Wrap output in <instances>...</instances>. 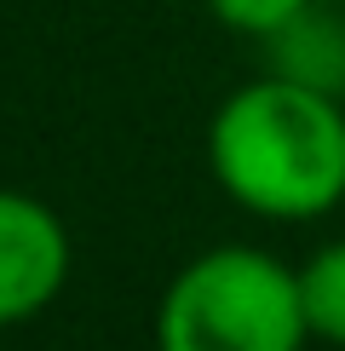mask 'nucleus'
I'll return each mask as SVG.
<instances>
[{
	"label": "nucleus",
	"instance_id": "f257e3e1",
	"mask_svg": "<svg viewBox=\"0 0 345 351\" xmlns=\"http://www.w3.org/2000/svg\"><path fill=\"white\" fill-rule=\"evenodd\" d=\"M213 184L242 213L311 225L345 202V104L288 75H259L207 121Z\"/></svg>",
	"mask_w": 345,
	"mask_h": 351
},
{
	"label": "nucleus",
	"instance_id": "f03ea898",
	"mask_svg": "<svg viewBox=\"0 0 345 351\" xmlns=\"http://www.w3.org/2000/svg\"><path fill=\"white\" fill-rule=\"evenodd\" d=\"M299 271L248 242L207 247L162 288L155 351H305Z\"/></svg>",
	"mask_w": 345,
	"mask_h": 351
},
{
	"label": "nucleus",
	"instance_id": "7ed1b4c3",
	"mask_svg": "<svg viewBox=\"0 0 345 351\" xmlns=\"http://www.w3.org/2000/svg\"><path fill=\"white\" fill-rule=\"evenodd\" d=\"M75 247L52 202L0 184V334L35 323L64 294Z\"/></svg>",
	"mask_w": 345,
	"mask_h": 351
},
{
	"label": "nucleus",
	"instance_id": "20e7f679",
	"mask_svg": "<svg viewBox=\"0 0 345 351\" xmlns=\"http://www.w3.org/2000/svg\"><path fill=\"white\" fill-rule=\"evenodd\" d=\"M270 75H288L299 86H316V93H345V23L322 18V12H305L270 35Z\"/></svg>",
	"mask_w": 345,
	"mask_h": 351
},
{
	"label": "nucleus",
	"instance_id": "39448f33",
	"mask_svg": "<svg viewBox=\"0 0 345 351\" xmlns=\"http://www.w3.org/2000/svg\"><path fill=\"white\" fill-rule=\"evenodd\" d=\"M299 305L305 328L322 346H345V242H328L299 265Z\"/></svg>",
	"mask_w": 345,
	"mask_h": 351
},
{
	"label": "nucleus",
	"instance_id": "423d86ee",
	"mask_svg": "<svg viewBox=\"0 0 345 351\" xmlns=\"http://www.w3.org/2000/svg\"><path fill=\"white\" fill-rule=\"evenodd\" d=\"M207 12H213L225 29H236V35L270 40V35H282L294 18H305L311 0H207Z\"/></svg>",
	"mask_w": 345,
	"mask_h": 351
}]
</instances>
